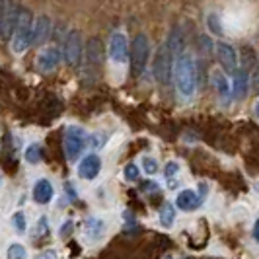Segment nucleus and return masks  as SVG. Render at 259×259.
I'll return each mask as SVG.
<instances>
[{"label": "nucleus", "mask_w": 259, "mask_h": 259, "mask_svg": "<svg viewBox=\"0 0 259 259\" xmlns=\"http://www.w3.org/2000/svg\"><path fill=\"white\" fill-rule=\"evenodd\" d=\"M88 143V135L80 127H68L65 133V154L70 162H74L78 156L82 154V150L86 148Z\"/></svg>", "instance_id": "39448f33"}, {"label": "nucleus", "mask_w": 259, "mask_h": 259, "mask_svg": "<svg viewBox=\"0 0 259 259\" xmlns=\"http://www.w3.org/2000/svg\"><path fill=\"white\" fill-rule=\"evenodd\" d=\"M168 259H180V257H168Z\"/></svg>", "instance_id": "72a5a7b5"}, {"label": "nucleus", "mask_w": 259, "mask_h": 259, "mask_svg": "<svg viewBox=\"0 0 259 259\" xmlns=\"http://www.w3.org/2000/svg\"><path fill=\"white\" fill-rule=\"evenodd\" d=\"M247 84H249V74H247L246 70H236L234 72V84L230 92H232L234 98H244L247 94Z\"/></svg>", "instance_id": "f3484780"}, {"label": "nucleus", "mask_w": 259, "mask_h": 259, "mask_svg": "<svg viewBox=\"0 0 259 259\" xmlns=\"http://www.w3.org/2000/svg\"><path fill=\"white\" fill-rule=\"evenodd\" d=\"M66 191H68V195H70V199H76V191H74L70 185H66Z\"/></svg>", "instance_id": "473e14b6"}, {"label": "nucleus", "mask_w": 259, "mask_h": 259, "mask_svg": "<svg viewBox=\"0 0 259 259\" xmlns=\"http://www.w3.org/2000/svg\"><path fill=\"white\" fill-rule=\"evenodd\" d=\"M105 234V222L102 219H96V217H90L86 221V236L90 240H100Z\"/></svg>", "instance_id": "a211bd4d"}, {"label": "nucleus", "mask_w": 259, "mask_h": 259, "mask_svg": "<svg viewBox=\"0 0 259 259\" xmlns=\"http://www.w3.org/2000/svg\"><path fill=\"white\" fill-rule=\"evenodd\" d=\"M41 156H43V152H41L39 144H29V146H27L26 158H27V162H29V164H39Z\"/></svg>", "instance_id": "4be33fe9"}, {"label": "nucleus", "mask_w": 259, "mask_h": 259, "mask_svg": "<svg viewBox=\"0 0 259 259\" xmlns=\"http://www.w3.org/2000/svg\"><path fill=\"white\" fill-rule=\"evenodd\" d=\"M43 111L49 117H57L63 111V102H61L57 96H49V98L43 102Z\"/></svg>", "instance_id": "6ab92c4d"}, {"label": "nucleus", "mask_w": 259, "mask_h": 259, "mask_svg": "<svg viewBox=\"0 0 259 259\" xmlns=\"http://www.w3.org/2000/svg\"><path fill=\"white\" fill-rule=\"evenodd\" d=\"M53 185L49 180H39L35 185H33V201L37 203V205H47V203H51L53 199Z\"/></svg>", "instance_id": "2eb2a0df"}, {"label": "nucleus", "mask_w": 259, "mask_h": 259, "mask_svg": "<svg viewBox=\"0 0 259 259\" xmlns=\"http://www.w3.org/2000/svg\"><path fill=\"white\" fill-rule=\"evenodd\" d=\"M171 78L176 82L178 94L183 100H189L197 90V78H195V63L191 55L182 53L174 59V70H171Z\"/></svg>", "instance_id": "f257e3e1"}, {"label": "nucleus", "mask_w": 259, "mask_h": 259, "mask_svg": "<svg viewBox=\"0 0 259 259\" xmlns=\"http://www.w3.org/2000/svg\"><path fill=\"white\" fill-rule=\"evenodd\" d=\"M70 226H72V222H65L63 232H61V236H63V238H66V236H68V232H70Z\"/></svg>", "instance_id": "2f4dec72"}, {"label": "nucleus", "mask_w": 259, "mask_h": 259, "mask_svg": "<svg viewBox=\"0 0 259 259\" xmlns=\"http://www.w3.org/2000/svg\"><path fill=\"white\" fill-rule=\"evenodd\" d=\"M109 57L115 63H127L129 59V41L125 33H113L109 39Z\"/></svg>", "instance_id": "6e6552de"}, {"label": "nucleus", "mask_w": 259, "mask_h": 259, "mask_svg": "<svg viewBox=\"0 0 259 259\" xmlns=\"http://www.w3.org/2000/svg\"><path fill=\"white\" fill-rule=\"evenodd\" d=\"M0 164L8 174H16V169H18V158H16V152H14V146L10 144V135H6L4 141H2Z\"/></svg>", "instance_id": "f8f14e48"}, {"label": "nucleus", "mask_w": 259, "mask_h": 259, "mask_svg": "<svg viewBox=\"0 0 259 259\" xmlns=\"http://www.w3.org/2000/svg\"><path fill=\"white\" fill-rule=\"evenodd\" d=\"M129 57H131V66H133V76L139 78L146 68L148 57H150V45H148V37L144 33H139L133 39L129 47Z\"/></svg>", "instance_id": "7ed1b4c3"}, {"label": "nucleus", "mask_w": 259, "mask_h": 259, "mask_svg": "<svg viewBox=\"0 0 259 259\" xmlns=\"http://www.w3.org/2000/svg\"><path fill=\"white\" fill-rule=\"evenodd\" d=\"M51 37V20L47 16H39L31 26V45H39Z\"/></svg>", "instance_id": "9b49d317"}, {"label": "nucleus", "mask_w": 259, "mask_h": 259, "mask_svg": "<svg viewBox=\"0 0 259 259\" xmlns=\"http://www.w3.org/2000/svg\"><path fill=\"white\" fill-rule=\"evenodd\" d=\"M199 205H201V197L191 189H183L176 199V207L182 210H195Z\"/></svg>", "instance_id": "dca6fc26"}, {"label": "nucleus", "mask_w": 259, "mask_h": 259, "mask_svg": "<svg viewBox=\"0 0 259 259\" xmlns=\"http://www.w3.org/2000/svg\"><path fill=\"white\" fill-rule=\"evenodd\" d=\"M143 164H144V171H146L148 176H152V174H156V171H158V162H156L154 158L146 156V158L143 160Z\"/></svg>", "instance_id": "bb28decb"}, {"label": "nucleus", "mask_w": 259, "mask_h": 259, "mask_svg": "<svg viewBox=\"0 0 259 259\" xmlns=\"http://www.w3.org/2000/svg\"><path fill=\"white\" fill-rule=\"evenodd\" d=\"M31 14L26 8H18V18L12 31V49L16 55H22L31 47Z\"/></svg>", "instance_id": "f03ea898"}, {"label": "nucleus", "mask_w": 259, "mask_h": 259, "mask_svg": "<svg viewBox=\"0 0 259 259\" xmlns=\"http://www.w3.org/2000/svg\"><path fill=\"white\" fill-rule=\"evenodd\" d=\"M105 141H107V135H104V133H96V135L88 137V143L92 144V148H102Z\"/></svg>", "instance_id": "393cba45"}, {"label": "nucleus", "mask_w": 259, "mask_h": 259, "mask_svg": "<svg viewBox=\"0 0 259 259\" xmlns=\"http://www.w3.org/2000/svg\"><path fill=\"white\" fill-rule=\"evenodd\" d=\"M212 82H214V88L221 92V96H230V84H228V80H226V76L222 72L217 70L212 74Z\"/></svg>", "instance_id": "412c9836"}, {"label": "nucleus", "mask_w": 259, "mask_h": 259, "mask_svg": "<svg viewBox=\"0 0 259 259\" xmlns=\"http://www.w3.org/2000/svg\"><path fill=\"white\" fill-rule=\"evenodd\" d=\"M0 183H2V182H0Z\"/></svg>", "instance_id": "f704fd0d"}, {"label": "nucleus", "mask_w": 259, "mask_h": 259, "mask_svg": "<svg viewBox=\"0 0 259 259\" xmlns=\"http://www.w3.org/2000/svg\"><path fill=\"white\" fill-rule=\"evenodd\" d=\"M171 70H174V55L168 51L166 45H162L154 57V65H152V72L154 78L158 80V84L168 86L171 82Z\"/></svg>", "instance_id": "20e7f679"}, {"label": "nucleus", "mask_w": 259, "mask_h": 259, "mask_svg": "<svg viewBox=\"0 0 259 259\" xmlns=\"http://www.w3.org/2000/svg\"><path fill=\"white\" fill-rule=\"evenodd\" d=\"M244 55H242V63H244V68L242 70H249L251 66H253V63H255V53L251 51V49H244Z\"/></svg>", "instance_id": "b1692460"}, {"label": "nucleus", "mask_w": 259, "mask_h": 259, "mask_svg": "<svg viewBox=\"0 0 259 259\" xmlns=\"http://www.w3.org/2000/svg\"><path fill=\"white\" fill-rule=\"evenodd\" d=\"M208 27H210V31H214L217 35H222V27H221V22H219V16H214V14L208 16Z\"/></svg>", "instance_id": "c85d7f7f"}, {"label": "nucleus", "mask_w": 259, "mask_h": 259, "mask_svg": "<svg viewBox=\"0 0 259 259\" xmlns=\"http://www.w3.org/2000/svg\"><path fill=\"white\" fill-rule=\"evenodd\" d=\"M176 221V208L174 205H164V207L160 208V224L164 226V228H169L171 224Z\"/></svg>", "instance_id": "aec40b11"}, {"label": "nucleus", "mask_w": 259, "mask_h": 259, "mask_svg": "<svg viewBox=\"0 0 259 259\" xmlns=\"http://www.w3.org/2000/svg\"><path fill=\"white\" fill-rule=\"evenodd\" d=\"M139 168H137V164H127L125 166V178L129 180V182H137L139 180Z\"/></svg>", "instance_id": "cd10ccee"}, {"label": "nucleus", "mask_w": 259, "mask_h": 259, "mask_svg": "<svg viewBox=\"0 0 259 259\" xmlns=\"http://www.w3.org/2000/svg\"><path fill=\"white\" fill-rule=\"evenodd\" d=\"M65 61L70 66H78L80 65V59H82V39H80V33L78 31H70L66 35L65 41Z\"/></svg>", "instance_id": "423d86ee"}, {"label": "nucleus", "mask_w": 259, "mask_h": 259, "mask_svg": "<svg viewBox=\"0 0 259 259\" xmlns=\"http://www.w3.org/2000/svg\"><path fill=\"white\" fill-rule=\"evenodd\" d=\"M86 59L90 66H100L104 61V43L100 37H92L86 47Z\"/></svg>", "instance_id": "ddd939ff"}, {"label": "nucleus", "mask_w": 259, "mask_h": 259, "mask_svg": "<svg viewBox=\"0 0 259 259\" xmlns=\"http://www.w3.org/2000/svg\"><path fill=\"white\" fill-rule=\"evenodd\" d=\"M6 255H8V259H26L27 251L22 244H12V246L8 247V253Z\"/></svg>", "instance_id": "5701e85b"}, {"label": "nucleus", "mask_w": 259, "mask_h": 259, "mask_svg": "<svg viewBox=\"0 0 259 259\" xmlns=\"http://www.w3.org/2000/svg\"><path fill=\"white\" fill-rule=\"evenodd\" d=\"M12 222L14 226H16V230L18 232H26L27 224H26V217H24V212H16L12 217Z\"/></svg>", "instance_id": "a878e982"}, {"label": "nucleus", "mask_w": 259, "mask_h": 259, "mask_svg": "<svg viewBox=\"0 0 259 259\" xmlns=\"http://www.w3.org/2000/svg\"><path fill=\"white\" fill-rule=\"evenodd\" d=\"M178 169H180V166H178L176 162H169L168 166H166V178H169V176H174V174H176Z\"/></svg>", "instance_id": "7c9ffc66"}, {"label": "nucleus", "mask_w": 259, "mask_h": 259, "mask_svg": "<svg viewBox=\"0 0 259 259\" xmlns=\"http://www.w3.org/2000/svg\"><path fill=\"white\" fill-rule=\"evenodd\" d=\"M166 47H168V51L171 53L174 57L185 53V37H183L182 27H178V26L171 27V31H169V35H168V41H166Z\"/></svg>", "instance_id": "4468645a"}, {"label": "nucleus", "mask_w": 259, "mask_h": 259, "mask_svg": "<svg viewBox=\"0 0 259 259\" xmlns=\"http://www.w3.org/2000/svg\"><path fill=\"white\" fill-rule=\"evenodd\" d=\"M59 63H61V51L57 47L43 49L37 55V68L41 72H51L59 66Z\"/></svg>", "instance_id": "9d476101"}, {"label": "nucleus", "mask_w": 259, "mask_h": 259, "mask_svg": "<svg viewBox=\"0 0 259 259\" xmlns=\"http://www.w3.org/2000/svg\"><path fill=\"white\" fill-rule=\"evenodd\" d=\"M217 59L226 72L234 74L238 70V53L228 43H217Z\"/></svg>", "instance_id": "0eeeda50"}, {"label": "nucleus", "mask_w": 259, "mask_h": 259, "mask_svg": "<svg viewBox=\"0 0 259 259\" xmlns=\"http://www.w3.org/2000/svg\"><path fill=\"white\" fill-rule=\"evenodd\" d=\"M102 169V160L98 154H88L78 166V176L82 180H96Z\"/></svg>", "instance_id": "1a4fd4ad"}, {"label": "nucleus", "mask_w": 259, "mask_h": 259, "mask_svg": "<svg viewBox=\"0 0 259 259\" xmlns=\"http://www.w3.org/2000/svg\"><path fill=\"white\" fill-rule=\"evenodd\" d=\"M37 259H57V251H55V249H47V251L39 253Z\"/></svg>", "instance_id": "c756f323"}]
</instances>
